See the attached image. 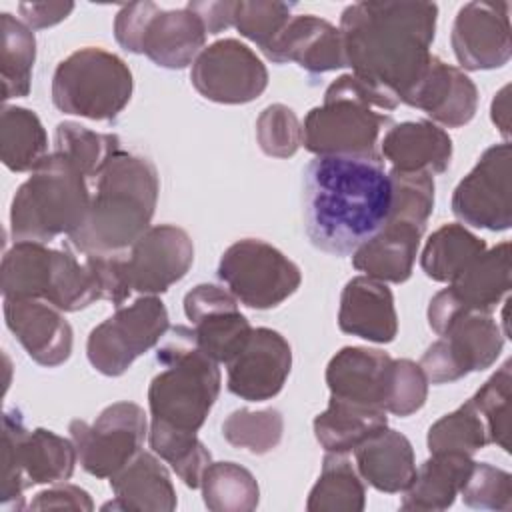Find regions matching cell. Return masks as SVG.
<instances>
[{
  "label": "cell",
  "instance_id": "ee69618b",
  "mask_svg": "<svg viewBox=\"0 0 512 512\" xmlns=\"http://www.w3.org/2000/svg\"><path fill=\"white\" fill-rule=\"evenodd\" d=\"M510 366L512 362L506 360L470 398L486 424L490 444L504 452H510Z\"/></svg>",
  "mask_w": 512,
  "mask_h": 512
},
{
  "label": "cell",
  "instance_id": "ba28073f",
  "mask_svg": "<svg viewBox=\"0 0 512 512\" xmlns=\"http://www.w3.org/2000/svg\"><path fill=\"white\" fill-rule=\"evenodd\" d=\"M78 456L72 438L46 428L28 430L18 410H6L2 418V482L0 502L20 500L22 492L36 484L66 482Z\"/></svg>",
  "mask_w": 512,
  "mask_h": 512
},
{
  "label": "cell",
  "instance_id": "30bf717a",
  "mask_svg": "<svg viewBox=\"0 0 512 512\" xmlns=\"http://www.w3.org/2000/svg\"><path fill=\"white\" fill-rule=\"evenodd\" d=\"M168 310L158 296H140L98 324L86 342L90 364L104 376H122L168 332Z\"/></svg>",
  "mask_w": 512,
  "mask_h": 512
},
{
  "label": "cell",
  "instance_id": "ab89813d",
  "mask_svg": "<svg viewBox=\"0 0 512 512\" xmlns=\"http://www.w3.org/2000/svg\"><path fill=\"white\" fill-rule=\"evenodd\" d=\"M46 300L62 312H78L96 300H102L98 282L84 256L70 248L56 250L52 284Z\"/></svg>",
  "mask_w": 512,
  "mask_h": 512
},
{
  "label": "cell",
  "instance_id": "7a4b0ae2",
  "mask_svg": "<svg viewBox=\"0 0 512 512\" xmlns=\"http://www.w3.org/2000/svg\"><path fill=\"white\" fill-rule=\"evenodd\" d=\"M438 6L432 2H356L340 16L346 62L354 74L402 100L430 62Z\"/></svg>",
  "mask_w": 512,
  "mask_h": 512
},
{
  "label": "cell",
  "instance_id": "816d5d0a",
  "mask_svg": "<svg viewBox=\"0 0 512 512\" xmlns=\"http://www.w3.org/2000/svg\"><path fill=\"white\" fill-rule=\"evenodd\" d=\"M28 510H80V512H90L94 510V502L90 494L76 486V484H66L58 482L52 484L50 488L38 492L30 504L26 506Z\"/></svg>",
  "mask_w": 512,
  "mask_h": 512
},
{
  "label": "cell",
  "instance_id": "d6986e66",
  "mask_svg": "<svg viewBox=\"0 0 512 512\" xmlns=\"http://www.w3.org/2000/svg\"><path fill=\"white\" fill-rule=\"evenodd\" d=\"M4 320L36 364L56 368L70 358L72 326L48 300L4 298Z\"/></svg>",
  "mask_w": 512,
  "mask_h": 512
},
{
  "label": "cell",
  "instance_id": "5b68a950",
  "mask_svg": "<svg viewBox=\"0 0 512 512\" xmlns=\"http://www.w3.org/2000/svg\"><path fill=\"white\" fill-rule=\"evenodd\" d=\"M156 360L164 370L152 378L148 388L152 420L198 432L220 394L218 362L198 348L194 330L186 326L170 330Z\"/></svg>",
  "mask_w": 512,
  "mask_h": 512
},
{
  "label": "cell",
  "instance_id": "60d3db41",
  "mask_svg": "<svg viewBox=\"0 0 512 512\" xmlns=\"http://www.w3.org/2000/svg\"><path fill=\"white\" fill-rule=\"evenodd\" d=\"M426 444L430 454L450 452L472 456L490 444V440L482 416L468 398L462 406L450 414H444L428 428Z\"/></svg>",
  "mask_w": 512,
  "mask_h": 512
},
{
  "label": "cell",
  "instance_id": "b9f144b4",
  "mask_svg": "<svg viewBox=\"0 0 512 512\" xmlns=\"http://www.w3.org/2000/svg\"><path fill=\"white\" fill-rule=\"evenodd\" d=\"M284 434V418L276 408H238L222 422L224 440L240 450L262 456L272 452Z\"/></svg>",
  "mask_w": 512,
  "mask_h": 512
},
{
  "label": "cell",
  "instance_id": "4fadbf2b",
  "mask_svg": "<svg viewBox=\"0 0 512 512\" xmlns=\"http://www.w3.org/2000/svg\"><path fill=\"white\" fill-rule=\"evenodd\" d=\"M190 80L196 92L218 104H246L262 96L268 70L252 48L236 38L204 46L192 64Z\"/></svg>",
  "mask_w": 512,
  "mask_h": 512
},
{
  "label": "cell",
  "instance_id": "9a60e30c",
  "mask_svg": "<svg viewBox=\"0 0 512 512\" xmlns=\"http://www.w3.org/2000/svg\"><path fill=\"white\" fill-rule=\"evenodd\" d=\"M184 314L194 326L198 348L218 364L236 358L254 330L234 294L216 284L194 286L184 296Z\"/></svg>",
  "mask_w": 512,
  "mask_h": 512
},
{
  "label": "cell",
  "instance_id": "f1b7e54d",
  "mask_svg": "<svg viewBox=\"0 0 512 512\" xmlns=\"http://www.w3.org/2000/svg\"><path fill=\"white\" fill-rule=\"evenodd\" d=\"M474 466L472 456L436 452L420 468L404 490L402 510L440 512L454 504Z\"/></svg>",
  "mask_w": 512,
  "mask_h": 512
},
{
  "label": "cell",
  "instance_id": "f6af8a7d",
  "mask_svg": "<svg viewBox=\"0 0 512 512\" xmlns=\"http://www.w3.org/2000/svg\"><path fill=\"white\" fill-rule=\"evenodd\" d=\"M292 8V4L276 0H240L234 6L232 26L262 52H268L292 20Z\"/></svg>",
  "mask_w": 512,
  "mask_h": 512
},
{
  "label": "cell",
  "instance_id": "8fae6325",
  "mask_svg": "<svg viewBox=\"0 0 512 512\" xmlns=\"http://www.w3.org/2000/svg\"><path fill=\"white\" fill-rule=\"evenodd\" d=\"M68 432L80 466L96 478H112L140 452L148 420L142 406L122 400L106 406L94 424L72 420Z\"/></svg>",
  "mask_w": 512,
  "mask_h": 512
},
{
  "label": "cell",
  "instance_id": "52a82bcc",
  "mask_svg": "<svg viewBox=\"0 0 512 512\" xmlns=\"http://www.w3.org/2000/svg\"><path fill=\"white\" fill-rule=\"evenodd\" d=\"M128 64L96 46L66 56L52 76V102L64 114L88 120H114L132 98Z\"/></svg>",
  "mask_w": 512,
  "mask_h": 512
},
{
  "label": "cell",
  "instance_id": "44dd1931",
  "mask_svg": "<svg viewBox=\"0 0 512 512\" xmlns=\"http://www.w3.org/2000/svg\"><path fill=\"white\" fill-rule=\"evenodd\" d=\"M264 56L274 64L296 62L310 74H324L348 66L340 30L314 14L292 16Z\"/></svg>",
  "mask_w": 512,
  "mask_h": 512
},
{
  "label": "cell",
  "instance_id": "c3c4849f",
  "mask_svg": "<svg viewBox=\"0 0 512 512\" xmlns=\"http://www.w3.org/2000/svg\"><path fill=\"white\" fill-rule=\"evenodd\" d=\"M428 398V378L420 364L408 358H394L384 410L406 418L418 412Z\"/></svg>",
  "mask_w": 512,
  "mask_h": 512
},
{
  "label": "cell",
  "instance_id": "3957f363",
  "mask_svg": "<svg viewBox=\"0 0 512 512\" xmlns=\"http://www.w3.org/2000/svg\"><path fill=\"white\" fill-rule=\"evenodd\" d=\"M160 192L158 170L146 156L120 150L92 182L82 226L68 236L78 254L126 252L150 228Z\"/></svg>",
  "mask_w": 512,
  "mask_h": 512
},
{
  "label": "cell",
  "instance_id": "e575fe53",
  "mask_svg": "<svg viewBox=\"0 0 512 512\" xmlns=\"http://www.w3.org/2000/svg\"><path fill=\"white\" fill-rule=\"evenodd\" d=\"M0 154L12 172H32L50 152L48 136L36 112L4 106L0 116Z\"/></svg>",
  "mask_w": 512,
  "mask_h": 512
},
{
  "label": "cell",
  "instance_id": "83f0119b",
  "mask_svg": "<svg viewBox=\"0 0 512 512\" xmlns=\"http://www.w3.org/2000/svg\"><path fill=\"white\" fill-rule=\"evenodd\" d=\"M356 470L372 488L398 494L404 492L416 474V458L410 440L388 426L354 450Z\"/></svg>",
  "mask_w": 512,
  "mask_h": 512
},
{
  "label": "cell",
  "instance_id": "d590c367",
  "mask_svg": "<svg viewBox=\"0 0 512 512\" xmlns=\"http://www.w3.org/2000/svg\"><path fill=\"white\" fill-rule=\"evenodd\" d=\"M36 62V36L28 24L0 14V76L2 98H24L30 94L32 70Z\"/></svg>",
  "mask_w": 512,
  "mask_h": 512
},
{
  "label": "cell",
  "instance_id": "681fc988",
  "mask_svg": "<svg viewBox=\"0 0 512 512\" xmlns=\"http://www.w3.org/2000/svg\"><path fill=\"white\" fill-rule=\"evenodd\" d=\"M90 266L102 300L112 302L116 308L132 294V282L128 272V250L126 252H90L82 254Z\"/></svg>",
  "mask_w": 512,
  "mask_h": 512
},
{
  "label": "cell",
  "instance_id": "7dc6e473",
  "mask_svg": "<svg viewBox=\"0 0 512 512\" xmlns=\"http://www.w3.org/2000/svg\"><path fill=\"white\" fill-rule=\"evenodd\" d=\"M462 502L480 510H512V476L510 472L486 462H474L468 480L460 490Z\"/></svg>",
  "mask_w": 512,
  "mask_h": 512
},
{
  "label": "cell",
  "instance_id": "d4e9b609",
  "mask_svg": "<svg viewBox=\"0 0 512 512\" xmlns=\"http://www.w3.org/2000/svg\"><path fill=\"white\" fill-rule=\"evenodd\" d=\"M110 488L114 500L104 504V510L172 512L178 504L166 466L150 452H138L110 478Z\"/></svg>",
  "mask_w": 512,
  "mask_h": 512
},
{
  "label": "cell",
  "instance_id": "f907efd6",
  "mask_svg": "<svg viewBox=\"0 0 512 512\" xmlns=\"http://www.w3.org/2000/svg\"><path fill=\"white\" fill-rule=\"evenodd\" d=\"M158 10H160V6H156L154 2H132V4L122 6L114 18L116 42L124 50L132 52V54H140L146 26Z\"/></svg>",
  "mask_w": 512,
  "mask_h": 512
},
{
  "label": "cell",
  "instance_id": "1f68e13d",
  "mask_svg": "<svg viewBox=\"0 0 512 512\" xmlns=\"http://www.w3.org/2000/svg\"><path fill=\"white\" fill-rule=\"evenodd\" d=\"M56 250L42 242H14L6 250L0 268V286L4 298H42L46 300Z\"/></svg>",
  "mask_w": 512,
  "mask_h": 512
},
{
  "label": "cell",
  "instance_id": "9c48e42d",
  "mask_svg": "<svg viewBox=\"0 0 512 512\" xmlns=\"http://www.w3.org/2000/svg\"><path fill=\"white\" fill-rule=\"evenodd\" d=\"M218 278L244 306L268 310L300 288L302 272L276 246L258 238H242L224 250Z\"/></svg>",
  "mask_w": 512,
  "mask_h": 512
},
{
  "label": "cell",
  "instance_id": "603a6c76",
  "mask_svg": "<svg viewBox=\"0 0 512 512\" xmlns=\"http://www.w3.org/2000/svg\"><path fill=\"white\" fill-rule=\"evenodd\" d=\"M338 328L368 342H392L398 334V316L386 282L370 276L348 280L340 296Z\"/></svg>",
  "mask_w": 512,
  "mask_h": 512
},
{
  "label": "cell",
  "instance_id": "d6a6232c",
  "mask_svg": "<svg viewBox=\"0 0 512 512\" xmlns=\"http://www.w3.org/2000/svg\"><path fill=\"white\" fill-rule=\"evenodd\" d=\"M486 252V242L462 224L440 226L426 240L420 266L434 282L452 284L478 256Z\"/></svg>",
  "mask_w": 512,
  "mask_h": 512
},
{
  "label": "cell",
  "instance_id": "9f6ffc18",
  "mask_svg": "<svg viewBox=\"0 0 512 512\" xmlns=\"http://www.w3.org/2000/svg\"><path fill=\"white\" fill-rule=\"evenodd\" d=\"M508 94H510V86H504L498 94H496V98L492 100V122L496 124V128H500V132L508 138V134H510V114H508V110H510V100H508Z\"/></svg>",
  "mask_w": 512,
  "mask_h": 512
},
{
  "label": "cell",
  "instance_id": "277c9868",
  "mask_svg": "<svg viewBox=\"0 0 512 512\" xmlns=\"http://www.w3.org/2000/svg\"><path fill=\"white\" fill-rule=\"evenodd\" d=\"M400 104L394 92L358 74H342L324 92V104L302 122V146L316 156L382 158L376 144L392 126L390 112Z\"/></svg>",
  "mask_w": 512,
  "mask_h": 512
},
{
  "label": "cell",
  "instance_id": "484cf974",
  "mask_svg": "<svg viewBox=\"0 0 512 512\" xmlns=\"http://www.w3.org/2000/svg\"><path fill=\"white\" fill-rule=\"evenodd\" d=\"M206 28L190 8L158 10L144 32L140 54H146L156 66L180 70L194 64L204 50Z\"/></svg>",
  "mask_w": 512,
  "mask_h": 512
},
{
  "label": "cell",
  "instance_id": "2e32d148",
  "mask_svg": "<svg viewBox=\"0 0 512 512\" xmlns=\"http://www.w3.org/2000/svg\"><path fill=\"white\" fill-rule=\"evenodd\" d=\"M508 14V2H468L458 10L450 42L464 70H492L508 64L512 56Z\"/></svg>",
  "mask_w": 512,
  "mask_h": 512
},
{
  "label": "cell",
  "instance_id": "4dcf8cb0",
  "mask_svg": "<svg viewBox=\"0 0 512 512\" xmlns=\"http://www.w3.org/2000/svg\"><path fill=\"white\" fill-rule=\"evenodd\" d=\"M450 290L466 312L492 314L510 290V242H500L478 256Z\"/></svg>",
  "mask_w": 512,
  "mask_h": 512
},
{
  "label": "cell",
  "instance_id": "ac0fdd59",
  "mask_svg": "<svg viewBox=\"0 0 512 512\" xmlns=\"http://www.w3.org/2000/svg\"><path fill=\"white\" fill-rule=\"evenodd\" d=\"M292 368L288 340L272 328L252 330L242 352L228 362V390L250 402L274 398Z\"/></svg>",
  "mask_w": 512,
  "mask_h": 512
},
{
  "label": "cell",
  "instance_id": "db71d44e",
  "mask_svg": "<svg viewBox=\"0 0 512 512\" xmlns=\"http://www.w3.org/2000/svg\"><path fill=\"white\" fill-rule=\"evenodd\" d=\"M462 314H466V310L460 306V302L456 300L454 292L448 286L434 294V298L430 300L428 324L438 336H442Z\"/></svg>",
  "mask_w": 512,
  "mask_h": 512
},
{
  "label": "cell",
  "instance_id": "f35d334b",
  "mask_svg": "<svg viewBox=\"0 0 512 512\" xmlns=\"http://www.w3.org/2000/svg\"><path fill=\"white\" fill-rule=\"evenodd\" d=\"M120 150L122 146L116 134L94 132L78 122H60L54 132L52 152L74 164L90 182L96 180Z\"/></svg>",
  "mask_w": 512,
  "mask_h": 512
},
{
  "label": "cell",
  "instance_id": "7402d4cb",
  "mask_svg": "<svg viewBox=\"0 0 512 512\" xmlns=\"http://www.w3.org/2000/svg\"><path fill=\"white\" fill-rule=\"evenodd\" d=\"M394 358L376 348L344 346L326 366L330 396L384 410Z\"/></svg>",
  "mask_w": 512,
  "mask_h": 512
},
{
  "label": "cell",
  "instance_id": "f546056e",
  "mask_svg": "<svg viewBox=\"0 0 512 512\" xmlns=\"http://www.w3.org/2000/svg\"><path fill=\"white\" fill-rule=\"evenodd\" d=\"M314 436L326 452L348 454L388 426L386 410L330 396L324 412L314 418Z\"/></svg>",
  "mask_w": 512,
  "mask_h": 512
},
{
  "label": "cell",
  "instance_id": "836d02e7",
  "mask_svg": "<svg viewBox=\"0 0 512 512\" xmlns=\"http://www.w3.org/2000/svg\"><path fill=\"white\" fill-rule=\"evenodd\" d=\"M366 506V486L356 466L346 454L328 452L322 470L308 494V512H362Z\"/></svg>",
  "mask_w": 512,
  "mask_h": 512
},
{
  "label": "cell",
  "instance_id": "6da1fadb",
  "mask_svg": "<svg viewBox=\"0 0 512 512\" xmlns=\"http://www.w3.org/2000/svg\"><path fill=\"white\" fill-rule=\"evenodd\" d=\"M390 198L382 158L316 156L302 174L306 234L322 252L354 254L386 224Z\"/></svg>",
  "mask_w": 512,
  "mask_h": 512
},
{
  "label": "cell",
  "instance_id": "74e56055",
  "mask_svg": "<svg viewBox=\"0 0 512 512\" xmlns=\"http://www.w3.org/2000/svg\"><path fill=\"white\" fill-rule=\"evenodd\" d=\"M148 442L152 452L168 462L188 488H200L202 474L212 462V456L198 440L196 432L178 430L164 422L150 420Z\"/></svg>",
  "mask_w": 512,
  "mask_h": 512
},
{
  "label": "cell",
  "instance_id": "8992f818",
  "mask_svg": "<svg viewBox=\"0 0 512 512\" xmlns=\"http://www.w3.org/2000/svg\"><path fill=\"white\" fill-rule=\"evenodd\" d=\"M92 200L90 180L68 160L50 152L22 182L10 204L14 242H50L76 232Z\"/></svg>",
  "mask_w": 512,
  "mask_h": 512
},
{
  "label": "cell",
  "instance_id": "7c38bea8",
  "mask_svg": "<svg viewBox=\"0 0 512 512\" xmlns=\"http://www.w3.org/2000/svg\"><path fill=\"white\" fill-rule=\"evenodd\" d=\"M504 348V332L492 314H462L420 358V368L432 384H448L470 372L490 368Z\"/></svg>",
  "mask_w": 512,
  "mask_h": 512
},
{
  "label": "cell",
  "instance_id": "11a10c76",
  "mask_svg": "<svg viewBox=\"0 0 512 512\" xmlns=\"http://www.w3.org/2000/svg\"><path fill=\"white\" fill-rule=\"evenodd\" d=\"M234 6H236V2H232V0L188 2L186 4V8H190L202 20L208 34H220L232 26Z\"/></svg>",
  "mask_w": 512,
  "mask_h": 512
},
{
  "label": "cell",
  "instance_id": "f5cc1de1",
  "mask_svg": "<svg viewBox=\"0 0 512 512\" xmlns=\"http://www.w3.org/2000/svg\"><path fill=\"white\" fill-rule=\"evenodd\" d=\"M74 10L72 2H20L18 12L22 22L30 28H50L64 18L70 16Z\"/></svg>",
  "mask_w": 512,
  "mask_h": 512
},
{
  "label": "cell",
  "instance_id": "8d00e7d4",
  "mask_svg": "<svg viewBox=\"0 0 512 512\" xmlns=\"http://www.w3.org/2000/svg\"><path fill=\"white\" fill-rule=\"evenodd\" d=\"M200 488L204 504L212 512H250L260 500L256 478L236 462H210Z\"/></svg>",
  "mask_w": 512,
  "mask_h": 512
},
{
  "label": "cell",
  "instance_id": "ffe728a7",
  "mask_svg": "<svg viewBox=\"0 0 512 512\" xmlns=\"http://www.w3.org/2000/svg\"><path fill=\"white\" fill-rule=\"evenodd\" d=\"M400 102L426 112L434 124L460 128L478 110V88L460 68L432 54L422 78Z\"/></svg>",
  "mask_w": 512,
  "mask_h": 512
},
{
  "label": "cell",
  "instance_id": "e0dca14e",
  "mask_svg": "<svg viewBox=\"0 0 512 512\" xmlns=\"http://www.w3.org/2000/svg\"><path fill=\"white\" fill-rule=\"evenodd\" d=\"M194 262L190 234L174 224L150 226L128 250L132 290L142 296L166 292L182 280Z\"/></svg>",
  "mask_w": 512,
  "mask_h": 512
},
{
  "label": "cell",
  "instance_id": "4316f807",
  "mask_svg": "<svg viewBox=\"0 0 512 512\" xmlns=\"http://www.w3.org/2000/svg\"><path fill=\"white\" fill-rule=\"evenodd\" d=\"M424 230L414 224L388 220L378 234L352 254V266L380 282L402 284L412 276Z\"/></svg>",
  "mask_w": 512,
  "mask_h": 512
},
{
  "label": "cell",
  "instance_id": "7bdbcfd3",
  "mask_svg": "<svg viewBox=\"0 0 512 512\" xmlns=\"http://www.w3.org/2000/svg\"><path fill=\"white\" fill-rule=\"evenodd\" d=\"M392 198H390V222H406L426 228V222L434 210V178L428 172H388ZM386 220V222H388Z\"/></svg>",
  "mask_w": 512,
  "mask_h": 512
},
{
  "label": "cell",
  "instance_id": "cb8c5ba5",
  "mask_svg": "<svg viewBox=\"0 0 512 512\" xmlns=\"http://www.w3.org/2000/svg\"><path fill=\"white\" fill-rule=\"evenodd\" d=\"M380 156L400 172L442 174L452 160V138L430 120H408L386 130Z\"/></svg>",
  "mask_w": 512,
  "mask_h": 512
},
{
  "label": "cell",
  "instance_id": "bcb514c9",
  "mask_svg": "<svg viewBox=\"0 0 512 512\" xmlns=\"http://www.w3.org/2000/svg\"><path fill=\"white\" fill-rule=\"evenodd\" d=\"M260 150L272 158H290L302 146V124L286 104L266 106L256 120Z\"/></svg>",
  "mask_w": 512,
  "mask_h": 512
},
{
  "label": "cell",
  "instance_id": "5bb4252c",
  "mask_svg": "<svg viewBox=\"0 0 512 512\" xmlns=\"http://www.w3.org/2000/svg\"><path fill=\"white\" fill-rule=\"evenodd\" d=\"M510 162L512 148L508 142L482 152L476 166L454 188L452 212L458 220L492 232L510 228Z\"/></svg>",
  "mask_w": 512,
  "mask_h": 512
}]
</instances>
